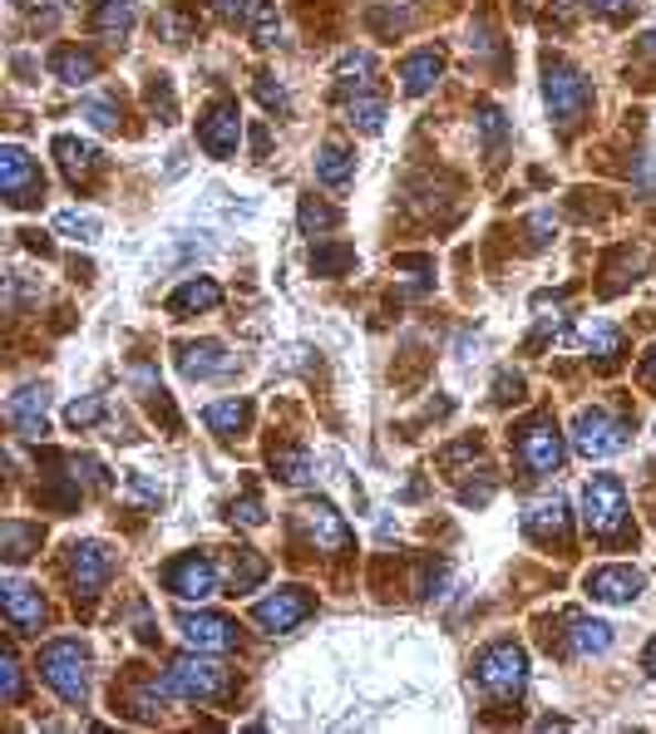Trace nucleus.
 Here are the masks:
<instances>
[{
    "instance_id": "obj_1",
    "label": "nucleus",
    "mask_w": 656,
    "mask_h": 734,
    "mask_svg": "<svg viewBox=\"0 0 656 734\" xmlns=\"http://www.w3.org/2000/svg\"><path fill=\"white\" fill-rule=\"evenodd\" d=\"M543 104H548L553 129L573 134L578 124L588 119V109H592V84L583 79V70L563 65V60H548V65H543Z\"/></svg>"
},
{
    "instance_id": "obj_2",
    "label": "nucleus",
    "mask_w": 656,
    "mask_h": 734,
    "mask_svg": "<svg viewBox=\"0 0 656 734\" xmlns=\"http://www.w3.org/2000/svg\"><path fill=\"white\" fill-rule=\"evenodd\" d=\"M474 680L489 690L499 705H509L528 690V651L518 641H494L474 656Z\"/></svg>"
},
{
    "instance_id": "obj_3",
    "label": "nucleus",
    "mask_w": 656,
    "mask_h": 734,
    "mask_svg": "<svg viewBox=\"0 0 656 734\" xmlns=\"http://www.w3.org/2000/svg\"><path fill=\"white\" fill-rule=\"evenodd\" d=\"M228 685H232V676L222 661H213V651H188L163 670L168 700H218V695H228Z\"/></svg>"
},
{
    "instance_id": "obj_4",
    "label": "nucleus",
    "mask_w": 656,
    "mask_h": 734,
    "mask_svg": "<svg viewBox=\"0 0 656 734\" xmlns=\"http://www.w3.org/2000/svg\"><path fill=\"white\" fill-rule=\"evenodd\" d=\"M40 676H45V685L65 705H84L89 700V651L80 641H70V636H60V641H50L40 651Z\"/></svg>"
},
{
    "instance_id": "obj_5",
    "label": "nucleus",
    "mask_w": 656,
    "mask_h": 734,
    "mask_svg": "<svg viewBox=\"0 0 656 734\" xmlns=\"http://www.w3.org/2000/svg\"><path fill=\"white\" fill-rule=\"evenodd\" d=\"M583 523L592 538L602 542H617L622 528H627V488L622 478L612 474H592L588 488H583Z\"/></svg>"
},
{
    "instance_id": "obj_6",
    "label": "nucleus",
    "mask_w": 656,
    "mask_h": 734,
    "mask_svg": "<svg viewBox=\"0 0 656 734\" xmlns=\"http://www.w3.org/2000/svg\"><path fill=\"white\" fill-rule=\"evenodd\" d=\"M573 449L583 459H612V454L627 449V419H617L612 409L592 404V409L573 414Z\"/></svg>"
},
{
    "instance_id": "obj_7",
    "label": "nucleus",
    "mask_w": 656,
    "mask_h": 734,
    "mask_svg": "<svg viewBox=\"0 0 656 734\" xmlns=\"http://www.w3.org/2000/svg\"><path fill=\"white\" fill-rule=\"evenodd\" d=\"M296 528H301V538L311 542L316 552H351V542H356L351 523H346L326 498H306V503H296Z\"/></svg>"
},
{
    "instance_id": "obj_8",
    "label": "nucleus",
    "mask_w": 656,
    "mask_h": 734,
    "mask_svg": "<svg viewBox=\"0 0 656 734\" xmlns=\"http://www.w3.org/2000/svg\"><path fill=\"white\" fill-rule=\"evenodd\" d=\"M0 193H6L10 208H35L45 198V178H40V163L25 153L20 143L0 148Z\"/></svg>"
},
{
    "instance_id": "obj_9",
    "label": "nucleus",
    "mask_w": 656,
    "mask_h": 734,
    "mask_svg": "<svg viewBox=\"0 0 656 734\" xmlns=\"http://www.w3.org/2000/svg\"><path fill=\"white\" fill-rule=\"evenodd\" d=\"M563 434H558V424L548 419V414H538V419H528L523 429H518V459L528 464V474L548 478L563 468Z\"/></svg>"
},
{
    "instance_id": "obj_10",
    "label": "nucleus",
    "mask_w": 656,
    "mask_h": 734,
    "mask_svg": "<svg viewBox=\"0 0 656 734\" xmlns=\"http://www.w3.org/2000/svg\"><path fill=\"white\" fill-rule=\"evenodd\" d=\"M163 587L173 592L178 602H208V597H218V567H213V557H203V552H183V557H173L163 567Z\"/></svg>"
},
{
    "instance_id": "obj_11",
    "label": "nucleus",
    "mask_w": 656,
    "mask_h": 734,
    "mask_svg": "<svg viewBox=\"0 0 656 734\" xmlns=\"http://www.w3.org/2000/svg\"><path fill=\"white\" fill-rule=\"evenodd\" d=\"M311 611H316L311 592H306V587H282V592H272V597H262L257 606H252V621H257L262 631L282 636V631H292V626H301Z\"/></svg>"
},
{
    "instance_id": "obj_12",
    "label": "nucleus",
    "mask_w": 656,
    "mask_h": 734,
    "mask_svg": "<svg viewBox=\"0 0 656 734\" xmlns=\"http://www.w3.org/2000/svg\"><path fill=\"white\" fill-rule=\"evenodd\" d=\"M178 631L193 651H237V621L222 611H178Z\"/></svg>"
},
{
    "instance_id": "obj_13",
    "label": "nucleus",
    "mask_w": 656,
    "mask_h": 734,
    "mask_svg": "<svg viewBox=\"0 0 656 734\" xmlns=\"http://www.w3.org/2000/svg\"><path fill=\"white\" fill-rule=\"evenodd\" d=\"M198 143L208 148L213 158H232L242 143V109L237 99H218L213 109L198 119Z\"/></svg>"
},
{
    "instance_id": "obj_14",
    "label": "nucleus",
    "mask_w": 656,
    "mask_h": 734,
    "mask_svg": "<svg viewBox=\"0 0 656 734\" xmlns=\"http://www.w3.org/2000/svg\"><path fill=\"white\" fill-rule=\"evenodd\" d=\"M114 572V557L104 542H74L70 547V582H74V597H99L104 582Z\"/></svg>"
},
{
    "instance_id": "obj_15",
    "label": "nucleus",
    "mask_w": 656,
    "mask_h": 734,
    "mask_svg": "<svg viewBox=\"0 0 656 734\" xmlns=\"http://www.w3.org/2000/svg\"><path fill=\"white\" fill-rule=\"evenodd\" d=\"M642 587H647V577H642L637 567H627V562H612V567L588 572V597L602 602V606H632L642 597Z\"/></svg>"
},
{
    "instance_id": "obj_16",
    "label": "nucleus",
    "mask_w": 656,
    "mask_h": 734,
    "mask_svg": "<svg viewBox=\"0 0 656 734\" xmlns=\"http://www.w3.org/2000/svg\"><path fill=\"white\" fill-rule=\"evenodd\" d=\"M178 375L183 380H218V375H232V355L222 340H183L178 345Z\"/></svg>"
},
{
    "instance_id": "obj_17",
    "label": "nucleus",
    "mask_w": 656,
    "mask_h": 734,
    "mask_svg": "<svg viewBox=\"0 0 656 734\" xmlns=\"http://www.w3.org/2000/svg\"><path fill=\"white\" fill-rule=\"evenodd\" d=\"M523 533L533 542H568L573 533V518H568V498L563 493H548L538 503L523 508Z\"/></svg>"
},
{
    "instance_id": "obj_18",
    "label": "nucleus",
    "mask_w": 656,
    "mask_h": 734,
    "mask_svg": "<svg viewBox=\"0 0 656 734\" xmlns=\"http://www.w3.org/2000/svg\"><path fill=\"white\" fill-rule=\"evenodd\" d=\"M45 409H50V390L45 385H20L15 395H10V404H6V414H10V424H15L20 439H45V434H50Z\"/></svg>"
},
{
    "instance_id": "obj_19",
    "label": "nucleus",
    "mask_w": 656,
    "mask_h": 734,
    "mask_svg": "<svg viewBox=\"0 0 656 734\" xmlns=\"http://www.w3.org/2000/svg\"><path fill=\"white\" fill-rule=\"evenodd\" d=\"M0 592H6L10 631H15V636H40V626H45V602H40V592L30 587V582H15V577H10Z\"/></svg>"
},
{
    "instance_id": "obj_20",
    "label": "nucleus",
    "mask_w": 656,
    "mask_h": 734,
    "mask_svg": "<svg viewBox=\"0 0 656 734\" xmlns=\"http://www.w3.org/2000/svg\"><path fill=\"white\" fill-rule=\"evenodd\" d=\"M55 158H60V173H65L74 188L89 183L94 168H99V148H94L89 138H74V134H60L55 138Z\"/></svg>"
},
{
    "instance_id": "obj_21",
    "label": "nucleus",
    "mask_w": 656,
    "mask_h": 734,
    "mask_svg": "<svg viewBox=\"0 0 656 734\" xmlns=\"http://www.w3.org/2000/svg\"><path fill=\"white\" fill-rule=\"evenodd\" d=\"M316 178H321L326 188H351V178H356V153L346 143H336V138H326L321 148H316Z\"/></svg>"
},
{
    "instance_id": "obj_22",
    "label": "nucleus",
    "mask_w": 656,
    "mask_h": 734,
    "mask_svg": "<svg viewBox=\"0 0 656 734\" xmlns=\"http://www.w3.org/2000/svg\"><path fill=\"white\" fill-rule=\"evenodd\" d=\"M440 74H444V55H440V50H415V55L400 65V89H405L410 99H420V94L435 89Z\"/></svg>"
},
{
    "instance_id": "obj_23",
    "label": "nucleus",
    "mask_w": 656,
    "mask_h": 734,
    "mask_svg": "<svg viewBox=\"0 0 656 734\" xmlns=\"http://www.w3.org/2000/svg\"><path fill=\"white\" fill-rule=\"evenodd\" d=\"M89 25L99 40H129V30L139 25V6H134V0H99Z\"/></svg>"
},
{
    "instance_id": "obj_24",
    "label": "nucleus",
    "mask_w": 656,
    "mask_h": 734,
    "mask_svg": "<svg viewBox=\"0 0 656 734\" xmlns=\"http://www.w3.org/2000/svg\"><path fill=\"white\" fill-rule=\"evenodd\" d=\"M222 301V286L213 276H193V281H183L173 296H168V311L173 316H193V311H213Z\"/></svg>"
},
{
    "instance_id": "obj_25",
    "label": "nucleus",
    "mask_w": 656,
    "mask_h": 734,
    "mask_svg": "<svg viewBox=\"0 0 656 734\" xmlns=\"http://www.w3.org/2000/svg\"><path fill=\"white\" fill-rule=\"evenodd\" d=\"M203 424L213 434H222V439H232V434H242L252 424V400H237V395H232V400H213L203 409Z\"/></svg>"
},
{
    "instance_id": "obj_26",
    "label": "nucleus",
    "mask_w": 656,
    "mask_h": 734,
    "mask_svg": "<svg viewBox=\"0 0 656 734\" xmlns=\"http://www.w3.org/2000/svg\"><path fill=\"white\" fill-rule=\"evenodd\" d=\"M370 74H375V55L370 50H346L341 60H336V94L341 99H351V94H361V89H370Z\"/></svg>"
},
{
    "instance_id": "obj_27",
    "label": "nucleus",
    "mask_w": 656,
    "mask_h": 734,
    "mask_svg": "<svg viewBox=\"0 0 656 734\" xmlns=\"http://www.w3.org/2000/svg\"><path fill=\"white\" fill-rule=\"evenodd\" d=\"M40 523H20V518H6L0 523V552H6L10 567H20V562L30 557V552H40Z\"/></svg>"
},
{
    "instance_id": "obj_28",
    "label": "nucleus",
    "mask_w": 656,
    "mask_h": 734,
    "mask_svg": "<svg viewBox=\"0 0 656 734\" xmlns=\"http://www.w3.org/2000/svg\"><path fill=\"white\" fill-rule=\"evenodd\" d=\"M50 74L65 79V84H89L94 74H99V60H94L89 50H80V45H60L55 55H50Z\"/></svg>"
},
{
    "instance_id": "obj_29",
    "label": "nucleus",
    "mask_w": 656,
    "mask_h": 734,
    "mask_svg": "<svg viewBox=\"0 0 656 734\" xmlns=\"http://www.w3.org/2000/svg\"><path fill=\"white\" fill-rule=\"evenodd\" d=\"M568 651H573V656H607L612 651V626L607 621H592V616H573Z\"/></svg>"
},
{
    "instance_id": "obj_30",
    "label": "nucleus",
    "mask_w": 656,
    "mask_h": 734,
    "mask_svg": "<svg viewBox=\"0 0 656 734\" xmlns=\"http://www.w3.org/2000/svg\"><path fill=\"white\" fill-rule=\"evenodd\" d=\"M346 119H351V129H361V134H380L385 129V99L370 94V89L351 94V99H346Z\"/></svg>"
},
{
    "instance_id": "obj_31",
    "label": "nucleus",
    "mask_w": 656,
    "mask_h": 734,
    "mask_svg": "<svg viewBox=\"0 0 656 734\" xmlns=\"http://www.w3.org/2000/svg\"><path fill=\"white\" fill-rule=\"evenodd\" d=\"M267 557L252 547H237V557H232V597H242V592H257V582H267Z\"/></svg>"
},
{
    "instance_id": "obj_32",
    "label": "nucleus",
    "mask_w": 656,
    "mask_h": 734,
    "mask_svg": "<svg viewBox=\"0 0 656 734\" xmlns=\"http://www.w3.org/2000/svg\"><path fill=\"white\" fill-rule=\"evenodd\" d=\"M336 222H341V212H336L331 202H321V198H301V202H296V227H301L306 237H321V232H331Z\"/></svg>"
},
{
    "instance_id": "obj_33",
    "label": "nucleus",
    "mask_w": 656,
    "mask_h": 734,
    "mask_svg": "<svg viewBox=\"0 0 656 734\" xmlns=\"http://www.w3.org/2000/svg\"><path fill=\"white\" fill-rule=\"evenodd\" d=\"M356 267V247L351 242H316V252H311V272L316 276H341V272H351Z\"/></svg>"
},
{
    "instance_id": "obj_34",
    "label": "nucleus",
    "mask_w": 656,
    "mask_h": 734,
    "mask_svg": "<svg viewBox=\"0 0 656 734\" xmlns=\"http://www.w3.org/2000/svg\"><path fill=\"white\" fill-rule=\"evenodd\" d=\"M583 345L597 360H612V355H622V331L612 321H602V316H592V321H583Z\"/></svg>"
},
{
    "instance_id": "obj_35",
    "label": "nucleus",
    "mask_w": 656,
    "mask_h": 734,
    "mask_svg": "<svg viewBox=\"0 0 656 734\" xmlns=\"http://www.w3.org/2000/svg\"><path fill=\"white\" fill-rule=\"evenodd\" d=\"M144 99H148V114H154L158 124H178V94H173V79H168V74H154V79H148Z\"/></svg>"
},
{
    "instance_id": "obj_36",
    "label": "nucleus",
    "mask_w": 656,
    "mask_h": 734,
    "mask_svg": "<svg viewBox=\"0 0 656 734\" xmlns=\"http://www.w3.org/2000/svg\"><path fill=\"white\" fill-rule=\"evenodd\" d=\"M272 468H277L282 483H296V488L316 478L311 474V454H306V449H272Z\"/></svg>"
},
{
    "instance_id": "obj_37",
    "label": "nucleus",
    "mask_w": 656,
    "mask_h": 734,
    "mask_svg": "<svg viewBox=\"0 0 656 734\" xmlns=\"http://www.w3.org/2000/svg\"><path fill=\"white\" fill-rule=\"evenodd\" d=\"M479 134H484V148L489 153H504V143H509V119H504V109L499 104H489V99H479Z\"/></svg>"
},
{
    "instance_id": "obj_38",
    "label": "nucleus",
    "mask_w": 656,
    "mask_h": 734,
    "mask_svg": "<svg viewBox=\"0 0 656 734\" xmlns=\"http://www.w3.org/2000/svg\"><path fill=\"white\" fill-rule=\"evenodd\" d=\"M642 267H647V247H637V252H622V257L617 262H612V267H607V276H612V281H602V296H617L622 291V286H627V281H637V272Z\"/></svg>"
},
{
    "instance_id": "obj_39",
    "label": "nucleus",
    "mask_w": 656,
    "mask_h": 734,
    "mask_svg": "<svg viewBox=\"0 0 656 734\" xmlns=\"http://www.w3.org/2000/svg\"><path fill=\"white\" fill-rule=\"evenodd\" d=\"M252 40L257 45H277L282 40V10L272 0H257V10H252Z\"/></svg>"
},
{
    "instance_id": "obj_40",
    "label": "nucleus",
    "mask_w": 656,
    "mask_h": 734,
    "mask_svg": "<svg viewBox=\"0 0 656 734\" xmlns=\"http://www.w3.org/2000/svg\"><path fill=\"white\" fill-rule=\"evenodd\" d=\"M80 114H84V119H89L99 134H114V129H119V104H114V99H104V94L84 99V104H80Z\"/></svg>"
},
{
    "instance_id": "obj_41",
    "label": "nucleus",
    "mask_w": 656,
    "mask_h": 734,
    "mask_svg": "<svg viewBox=\"0 0 656 734\" xmlns=\"http://www.w3.org/2000/svg\"><path fill=\"white\" fill-rule=\"evenodd\" d=\"M55 232H65L74 242H99V217H89V212H60Z\"/></svg>"
},
{
    "instance_id": "obj_42",
    "label": "nucleus",
    "mask_w": 656,
    "mask_h": 734,
    "mask_svg": "<svg viewBox=\"0 0 656 734\" xmlns=\"http://www.w3.org/2000/svg\"><path fill=\"white\" fill-rule=\"evenodd\" d=\"M99 419H104V400L99 395H84V400H74L70 409H65L70 429H89V424H99Z\"/></svg>"
},
{
    "instance_id": "obj_43",
    "label": "nucleus",
    "mask_w": 656,
    "mask_h": 734,
    "mask_svg": "<svg viewBox=\"0 0 656 734\" xmlns=\"http://www.w3.org/2000/svg\"><path fill=\"white\" fill-rule=\"evenodd\" d=\"M0 695H6L10 705H20V695H25V685H20V661L10 646H6V656H0Z\"/></svg>"
},
{
    "instance_id": "obj_44",
    "label": "nucleus",
    "mask_w": 656,
    "mask_h": 734,
    "mask_svg": "<svg viewBox=\"0 0 656 734\" xmlns=\"http://www.w3.org/2000/svg\"><path fill=\"white\" fill-rule=\"evenodd\" d=\"M257 99H262V109L287 114V89L277 84V74H257Z\"/></svg>"
},
{
    "instance_id": "obj_45",
    "label": "nucleus",
    "mask_w": 656,
    "mask_h": 734,
    "mask_svg": "<svg viewBox=\"0 0 656 734\" xmlns=\"http://www.w3.org/2000/svg\"><path fill=\"white\" fill-rule=\"evenodd\" d=\"M232 518L247 523V528H262V523H267V508H262L257 493H242V503H232Z\"/></svg>"
},
{
    "instance_id": "obj_46",
    "label": "nucleus",
    "mask_w": 656,
    "mask_h": 734,
    "mask_svg": "<svg viewBox=\"0 0 656 734\" xmlns=\"http://www.w3.org/2000/svg\"><path fill=\"white\" fill-rule=\"evenodd\" d=\"M129 498H134V503H144V508H158V503H163V488L148 483L144 474H129Z\"/></svg>"
},
{
    "instance_id": "obj_47",
    "label": "nucleus",
    "mask_w": 656,
    "mask_h": 734,
    "mask_svg": "<svg viewBox=\"0 0 656 734\" xmlns=\"http://www.w3.org/2000/svg\"><path fill=\"white\" fill-rule=\"evenodd\" d=\"M148 409H154V419H163L168 429H178V409H173V400H168L163 390H148Z\"/></svg>"
},
{
    "instance_id": "obj_48",
    "label": "nucleus",
    "mask_w": 656,
    "mask_h": 734,
    "mask_svg": "<svg viewBox=\"0 0 656 734\" xmlns=\"http://www.w3.org/2000/svg\"><path fill=\"white\" fill-rule=\"evenodd\" d=\"M518 395H523V380L504 370V375L494 380V400H499V404H509V400H518Z\"/></svg>"
},
{
    "instance_id": "obj_49",
    "label": "nucleus",
    "mask_w": 656,
    "mask_h": 734,
    "mask_svg": "<svg viewBox=\"0 0 656 734\" xmlns=\"http://www.w3.org/2000/svg\"><path fill=\"white\" fill-rule=\"evenodd\" d=\"M252 10H257V0H218L222 20H252Z\"/></svg>"
},
{
    "instance_id": "obj_50",
    "label": "nucleus",
    "mask_w": 656,
    "mask_h": 734,
    "mask_svg": "<svg viewBox=\"0 0 656 734\" xmlns=\"http://www.w3.org/2000/svg\"><path fill=\"white\" fill-rule=\"evenodd\" d=\"M583 6L592 10V15H607V20H617L622 10H632L637 0H583Z\"/></svg>"
},
{
    "instance_id": "obj_51",
    "label": "nucleus",
    "mask_w": 656,
    "mask_h": 734,
    "mask_svg": "<svg viewBox=\"0 0 656 734\" xmlns=\"http://www.w3.org/2000/svg\"><path fill=\"white\" fill-rule=\"evenodd\" d=\"M548 232H558L553 212H538V217H533V247H548Z\"/></svg>"
},
{
    "instance_id": "obj_52",
    "label": "nucleus",
    "mask_w": 656,
    "mask_h": 734,
    "mask_svg": "<svg viewBox=\"0 0 656 734\" xmlns=\"http://www.w3.org/2000/svg\"><path fill=\"white\" fill-rule=\"evenodd\" d=\"M267 148H272L267 124H252V153H257V158H267Z\"/></svg>"
},
{
    "instance_id": "obj_53",
    "label": "nucleus",
    "mask_w": 656,
    "mask_h": 734,
    "mask_svg": "<svg viewBox=\"0 0 656 734\" xmlns=\"http://www.w3.org/2000/svg\"><path fill=\"white\" fill-rule=\"evenodd\" d=\"M642 380H647V385L656 390V345L647 350V355H642Z\"/></svg>"
},
{
    "instance_id": "obj_54",
    "label": "nucleus",
    "mask_w": 656,
    "mask_h": 734,
    "mask_svg": "<svg viewBox=\"0 0 656 734\" xmlns=\"http://www.w3.org/2000/svg\"><path fill=\"white\" fill-rule=\"evenodd\" d=\"M642 666H647V676L656 680V636H652V641H647V651H642Z\"/></svg>"
},
{
    "instance_id": "obj_55",
    "label": "nucleus",
    "mask_w": 656,
    "mask_h": 734,
    "mask_svg": "<svg viewBox=\"0 0 656 734\" xmlns=\"http://www.w3.org/2000/svg\"><path fill=\"white\" fill-rule=\"evenodd\" d=\"M518 6H523V10H533V6H538V0H518Z\"/></svg>"
}]
</instances>
